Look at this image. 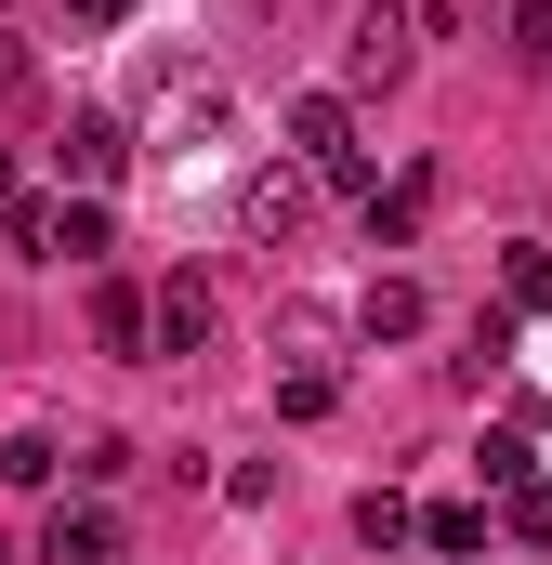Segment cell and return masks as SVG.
<instances>
[{
  "label": "cell",
  "mask_w": 552,
  "mask_h": 565,
  "mask_svg": "<svg viewBox=\"0 0 552 565\" xmlns=\"http://www.w3.org/2000/svg\"><path fill=\"white\" fill-rule=\"evenodd\" d=\"M289 158H302L316 184H355V198H382V184H369V145H355V106H342V93H302V106H289Z\"/></svg>",
  "instance_id": "obj_1"
},
{
  "label": "cell",
  "mask_w": 552,
  "mask_h": 565,
  "mask_svg": "<svg viewBox=\"0 0 552 565\" xmlns=\"http://www.w3.org/2000/svg\"><path fill=\"white\" fill-rule=\"evenodd\" d=\"M224 119H237V93H224L211 66H184V79H158V106H145V132L171 145V158H198V145L224 132Z\"/></svg>",
  "instance_id": "obj_2"
},
{
  "label": "cell",
  "mask_w": 552,
  "mask_h": 565,
  "mask_svg": "<svg viewBox=\"0 0 552 565\" xmlns=\"http://www.w3.org/2000/svg\"><path fill=\"white\" fill-rule=\"evenodd\" d=\"M408 66H421V13H395V0H382V13H355V40H342V79H355V93H395Z\"/></svg>",
  "instance_id": "obj_3"
},
{
  "label": "cell",
  "mask_w": 552,
  "mask_h": 565,
  "mask_svg": "<svg viewBox=\"0 0 552 565\" xmlns=\"http://www.w3.org/2000/svg\"><path fill=\"white\" fill-rule=\"evenodd\" d=\"M302 211H316V171H302V158H276V171H251V184H237V224H251L264 250H289V237H302Z\"/></svg>",
  "instance_id": "obj_4"
},
{
  "label": "cell",
  "mask_w": 552,
  "mask_h": 565,
  "mask_svg": "<svg viewBox=\"0 0 552 565\" xmlns=\"http://www.w3.org/2000/svg\"><path fill=\"white\" fill-rule=\"evenodd\" d=\"M53 158H66V184H79V198H106V184L132 171V119H106V106H79V119H66V145H53Z\"/></svg>",
  "instance_id": "obj_5"
},
{
  "label": "cell",
  "mask_w": 552,
  "mask_h": 565,
  "mask_svg": "<svg viewBox=\"0 0 552 565\" xmlns=\"http://www.w3.org/2000/svg\"><path fill=\"white\" fill-rule=\"evenodd\" d=\"M40 565H119V526H106L93 500H53V526H40Z\"/></svg>",
  "instance_id": "obj_6"
},
{
  "label": "cell",
  "mask_w": 552,
  "mask_h": 565,
  "mask_svg": "<svg viewBox=\"0 0 552 565\" xmlns=\"http://www.w3.org/2000/svg\"><path fill=\"white\" fill-rule=\"evenodd\" d=\"M93 342H106V355H145V342H158V289L106 277V289H93Z\"/></svg>",
  "instance_id": "obj_7"
},
{
  "label": "cell",
  "mask_w": 552,
  "mask_h": 565,
  "mask_svg": "<svg viewBox=\"0 0 552 565\" xmlns=\"http://www.w3.org/2000/svg\"><path fill=\"white\" fill-rule=\"evenodd\" d=\"M211 342V277H158V355H198Z\"/></svg>",
  "instance_id": "obj_8"
},
{
  "label": "cell",
  "mask_w": 552,
  "mask_h": 565,
  "mask_svg": "<svg viewBox=\"0 0 552 565\" xmlns=\"http://www.w3.org/2000/svg\"><path fill=\"white\" fill-rule=\"evenodd\" d=\"M421 211H434V171H395V184L369 198V237H382V250H408V237H421Z\"/></svg>",
  "instance_id": "obj_9"
},
{
  "label": "cell",
  "mask_w": 552,
  "mask_h": 565,
  "mask_svg": "<svg viewBox=\"0 0 552 565\" xmlns=\"http://www.w3.org/2000/svg\"><path fill=\"white\" fill-rule=\"evenodd\" d=\"M421 316H434V302H421L408 277H369V302H355V329H369V342H421Z\"/></svg>",
  "instance_id": "obj_10"
},
{
  "label": "cell",
  "mask_w": 552,
  "mask_h": 565,
  "mask_svg": "<svg viewBox=\"0 0 552 565\" xmlns=\"http://www.w3.org/2000/svg\"><path fill=\"white\" fill-rule=\"evenodd\" d=\"M66 473H79L66 434H13V447H0V487H66Z\"/></svg>",
  "instance_id": "obj_11"
},
{
  "label": "cell",
  "mask_w": 552,
  "mask_h": 565,
  "mask_svg": "<svg viewBox=\"0 0 552 565\" xmlns=\"http://www.w3.org/2000/svg\"><path fill=\"white\" fill-rule=\"evenodd\" d=\"M500 302H513V316H540V302H552V250H540V237L500 250Z\"/></svg>",
  "instance_id": "obj_12"
},
{
  "label": "cell",
  "mask_w": 552,
  "mask_h": 565,
  "mask_svg": "<svg viewBox=\"0 0 552 565\" xmlns=\"http://www.w3.org/2000/svg\"><path fill=\"white\" fill-rule=\"evenodd\" d=\"M342 408V382H329V355H302L289 382H276V422H329Z\"/></svg>",
  "instance_id": "obj_13"
},
{
  "label": "cell",
  "mask_w": 552,
  "mask_h": 565,
  "mask_svg": "<svg viewBox=\"0 0 552 565\" xmlns=\"http://www.w3.org/2000/svg\"><path fill=\"white\" fill-rule=\"evenodd\" d=\"M500 540H527V553H552V487L527 473V487H500Z\"/></svg>",
  "instance_id": "obj_14"
},
{
  "label": "cell",
  "mask_w": 552,
  "mask_h": 565,
  "mask_svg": "<svg viewBox=\"0 0 552 565\" xmlns=\"http://www.w3.org/2000/svg\"><path fill=\"white\" fill-rule=\"evenodd\" d=\"M93 250H106V198H66L53 211V264H93Z\"/></svg>",
  "instance_id": "obj_15"
},
{
  "label": "cell",
  "mask_w": 552,
  "mask_h": 565,
  "mask_svg": "<svg viewBox=\"0 0 552 565\" xmlns=\"http://www.w3.org/2000/svg\"><path fill=\"white\" fill-rule=\"evenodd\" d=\"M421 540H434V553H460V565H474V553H487V513H474V500H434V513H421Z\"/></svg>",
  "instance_id": "obj_16"
},
{
  "label": "cell",
  "mask_w": 552,
  "mask_h": 565,
  "mask_svg": "<svg viewBox=\"0 0 552 565\" xmlns=\"http://www.w3.org/2000/svg\"><path fill=\"white\" fill-rule=\"evenodd\" d=\"M355 540H369V553H395V540H421V513L395 500V487H369V500H355Z\"/></svg>",
  "instance_id": "obj_17"
},
{
  "label": "cell",
  "mask_w": 552,
  "mask_h": 565,
  "mask_svg": "<svg viewBox=\"0 0 552 565\" xmlns=\"http://www.w3.org/2000/svg\"><path fill=\"white\" fill-rule=\"evenodd\" d=\"M53 211H66V198H13V211H0V237H13L26 264H53Z\"/></svg>",
  "instance_id": "obj_18"
},
{
  "label": "cell",
  "mask_w": 552,
  "mask_h": 565,
  "mask_svg": "<svg viewBox=\"0 0 552 565\" xmlns=\"http://www.w3.org/2000/svg\"><path fill=\"white\" fill-rule=\"evenodd\" d=\"M500 26H513V53H527V66H540V53H552V0H513Z\"/></svg>",
  "instance_id": "obj_19"
},
{
  "label": "cell",
  "mask_w": 552,
  "mask_h": 565,
  "mask_svg": "<svg viewBox=\"0 0 552 565\" xmlns=\"http://www.w3.org/2000/svg\"><path fill=\"white\" fill-rule=\"evenodd\" d=\"M13 93H26V40H0V106H13Z\"/></svg>",
  "instance_id": "obj_20"
},
{
  "label": "cell",
  "mask_w": 552,
  "mask_h": 565,
  "mask_svg": "<svg viewBox=\"0 0 552 565\" xmlns=\"http://www.w3.org/2000/svg\"><path fill=\"white\" fill-rule=\"evenodd\" d=\"M66 13H79V26H119V13H132V0H66Z\"/></svg>",
  "instance_id": "obj_21"
},
{
  "label": "cell",
  "mask_w": 552,
  "mask_h": 565,
  "mask_svg": "<svg viewBox=\"0 0 552 565\" xmlns=\"http://www.w3.org/2000/svg\"><path fill=\"white\" fill-rule=\"evenodd\" d=\"M13 198H26V171H13V158H0V211H13Z\"/></svg>",
  "instance_id": "obj_22"
}]
</instances>
